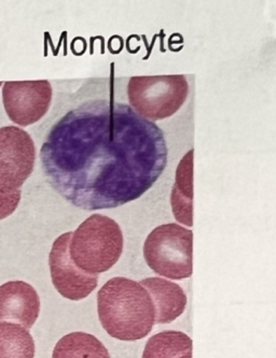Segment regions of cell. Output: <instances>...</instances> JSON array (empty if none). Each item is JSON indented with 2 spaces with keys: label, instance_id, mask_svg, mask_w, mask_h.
Instances as JSON below:
<instances>
[{
  "label": "cell",
  "instance_id": "obj_12",
  "mask_svg": "<svg viewBox=\"0 0 276 358\" xmlns=\"http://www.w3.org/2000/svg\"><path fill=\"white\" fill-rule=\"evenodd\" d=\"M52 358H110V354L95 336L77 331L59 340Z\"/></svg>",
  "mask_w": 276,
  "mask_h": 358
},
{
  "label": "cell",
  "instance_id": "obj_1",
  "mask_svg": "<svg viewBox=\"0 0 276 358\" xmlns=\"http://www.w3.org/2000/svg\"><path fill=\"white\" fill-rule=\"evenodd\" d=\"M40 159L51 185L81 209H110L146 193L163 173V131L130 106L90 98L54 124Z\"/></svg>",
  "mask_w": 276,
  "mask_h": 358
},
{
  "label": "cell",
  "instance_id": "obj_2",
  "mask_svg": "<svg viewBox=\"0 0 276 358\" xmlns=\"http://www.w3.org/2000/svg\"><path fill=\"white\" fill-rule=\"evenodd\" d=\"M99 322L110 337L137 341L155 325V309L149 293L138 282L113 278L97 294Z\"/></svg>",
  "mask_w": 276,
  "mask_h": 358
},
{
  "label": "cell",
  "instance_id": "obj_9",
  "mask_svg": "<svg viewBox=\"0 0 276 358\" xmlns=\"http://www.w3.org/2000/svg\"><path fill=\"white\" fill-rule=\"evenodd\" d=\"M39 313V296L31 284L11 281L0 286V322H15L29 331Z\"/></svg>",
  "mask_w": 276,
  "mask_h": 358
},
{
  "label": "cell",
  "instance_id": "obj_14",
  "mask_svg": "<svg viewBox=\"0 0 276 358\" xmlns=\"http://www.w3.org/2000/svg\"><path fill=\"white\" fill-rule=\"evenodd\" d=\"M35 341L23 326L0 323V358H34Z\"/></svg>",
  "mask_w": 276,
  "mask_h": 358
},
{
  "label": "cell",
  "instance_id": "obj_16",
  "mask_svg": "<svg viewBox=\"0 0 276 358\" xmlns=\"http://www.w3.org/2000/svg\"><path fill=\"white\" fill-rule=\"evenodd\" d=\"M1 85H3V83H1V82H0V87H1Z\"/></svg>",
  "mask_w": 276,
  "mask_h": 358
},
{
  "label": "cell",
  "instance_id": "obj_4",
  "mask_svg": "<svg viewBox=\"0 0 276 358\" xmlns=\"http://www.w3.org/2000/svg\"><path fill=\"white\" fill-rule=\"evenodd\" d=\"M127 98L132 109L148 121L173 117L189 94L183 75L132 77L127 83Z\"/></svg>",
  "mask_w": 276,
  "mask_h": 358
},
{
  "label": "cell",
  "instance_id": "obj_7",
  "mask_svg": "<svg viewBox=\"0 0 276 358\" xmlns=\"http://www.w3.org/2000/svg\"><path fill=\"white\" fill-rule=\"evenodd\" d=\"M73 231L60 236L49 255L52 283L66 299L79 301L87 298L99 284V275H90L79 269L71 259L69 245Z\"/></svg>",
  "mask_w": 276,
  "mask_h": 358
},
{
  "label": "cell",
  "instance_id": "obj_6",
  "mask_svg": "<svg viewBox=\"0 0 276 358\" xmlns=\"http://www.w3.org/2000/svg\"><path fill=\"white\" fill-rule=\"evenodd\" d=\"M35 143L17 126L0 128V192L21 189L35 166Z\"/></svg>",
  "mask_w": 276,
  "mask_h": 358
},
{
  "label": "cell",
  "instance_id": "obj_11",
  "mask_svg": "<svg viewBox=\"0 0 276 358\" xmlns=\"http://www.w3.org/2000/svg\"><path fill=\"white\" fill-rule=\"evenodd\" d=\"M172 209L179 223L193 225V150L188 152L176 170L175 184L172 189Z\"/></svg>",
  "mask_w": 276,
  "mask_h": 358
},
{
  "label": "cell",
  "instance_id": "obj_13",
  "mask_svg": "<svg viewBox=\"0 0 276 358\" xmlns=\"http://www.w3.org/2000/svg\"><path fill=\"white\" fill-rule=\"evenodd\" d=\"M142 358H192L191 338L181 331H162L148 340Z\"/></svg>",
  "mask_w": 276,
  "mask_h": 358
},
{
  "label": "cell",
  "instance_id": "obj_15",
  "mask_svg": "<svg viewBox=\"0 0 276 358\" xmlns=\"http://www.w3.org/2000/svg\"><path fill=\"white\" fill-rule=\"evenodd\" d=\"M21 189L0 192V220L10 217L19 207L21 200Z\"/></svg>",
  "mask_w": 276,
  "mask_h": 358
},
{
  "label": "cell",
  "instance_id": "obj_8",
  "mask_svg": "<svg viewBox=\"0 0 276 358\" xmlns=\"http://www.w3.org/2000/svg\"><path fill=\"white\" fill-rule=\"evenodd\" d=\"M4 106L13 123L29 126L43 119L52 101L49 81L6 82Z\"/></svg>",
  "mask_w": 276,
  "mask_h": 358
},
{
  "label": "cell",
  "instance_id": "obj_5",
  "mask_svg": "<svg viewBox=\"0 0 276 358\" xmlns=\"http://www.w3.org/2000/svg\"><path fill=\"white\" fill-rule=\"evenodd\" d=\"M192 231L178 224H164L148 235L144 257L147 265L161 277L188 279L192 275Z\"/></svg>",
  "mask_w": 276,
  "mask_h": 358
},
{
  "label": "cell",
  "instance_id": "obj_3",
  "mask_svg": "<svg viewBox=\"0 0 276 358\" xmlns=\"http://www.w3.org/2000/svg\"><path fill=\"white\" fill-rule=\"evenodd\" d=\"M123 251L119 224L102 214H93L71 236L69 252L79 269L99 275L113 268Z\"/></svg>",
  "mask_w": 276,
  "mask_h": 358
},
{
  "label": "cell",
  "instance_id": "obj_10",
  "mask_svg": "<svg viewBox=\"0 0 276 358\" xmlns=\"http://www.w3.org/2000/svg\"><path fill=\"white\" fill-rule=\"evenodd\" d=\"M139 284L153 300L155 324L172 323L185 311L187 296L178 284L162 278H148Z\"/></svg>",
  "mask_w": 276,
  "mask_h": 358
}]
</instances>
